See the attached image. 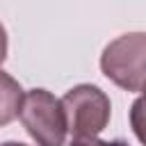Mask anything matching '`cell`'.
<instances>
[{
  "label": "cell",
  "mask_w": 146,
  "mask_h": 146,
  "mask_svg": "<svg viewBox=\"0 0 146 146\" xmlns=\"http://www.w3.org/2000/svg\"><path fill=\"white\" fill-rule=\"evenodd\" d=\"M100 71L125 91L146 84V32H128L110 41L100 55Z\"/></svg>",
  "instance_id": "cell-1"
},
{
  "label": "cell",
  "mask_w": 146,
  "mask_h": 146,
  "mask_svg": "<svg viewBox=\"0 0 146 146\" xmlns=\"http://www.w3.org/2000/svg\"><path fill=\"white\" fill-rule=\"evenodd\" d=\"M18 119L36 146H64L66 114L62 98H55L48 89H30L23 96Z\"/></svg>",
  "instance_id": "cell-2"
},
{
  "label": "cell",
  "mask_w": 146,
  "mask_h": 146,
  "mask_svg": "<svg viewBox=\"0 0 146 146\" xmlns=\"http://www.w3.org/2000/svg\"><path fill=\"white\" fill-rule=\"evenodd\" d=\"M62 107L66 114V128L73 139L98 137L107 128L112 114L107 94L96 84H78L68 89L62 98Z\"/></svg>",
  "instance_id": "cell-3"
},
{
  "label": "cell",
  "mask_w": 146,
  "mask_h": 146,
  "mask_svg": "<svg viewBox=\"0 0 146 146\" xmlns=\"http://www.w3.org/2000/svg\"><path fill=\"white\" fill-rule=\"evenodd\" d=\"M23 96L25 94H23L18 80H14L9 73H5L0 68V125H7L18 116Z\"/></svg>",
  "instance_id": "cell-4"
},
{
  "label": "cell",
  "mask_w": 146,
  "mask_h": 146,
  "mask_svg": "<svg viewBox=\"0 0 146 146\" xmlns=\"http://www.w3.org/2000/svg\"><path fill=\"white\" fill-rule=\"evenodd\" d=\"M68 146H130L125 139H112V141H105V139H98V137H91V139H71Z\"/></svg>",
  "instance_id": "cell-5"
},
{
  "label": "cell",
  "mask_w": 146,
  "mask_h": 146,
  "mask_svg": "<svg viewBox=\"0 0 146 146\" xmlns=\"http://www.w3.org/2000/svg\"><path fill=\"white\" fill-rule=\"evenodd\" d=\"M7 48H9V41H7V30H5V25L0 23V64L7 59Z\"/></svg>",
  "instance_id": "cell-6"
},
{
  "label": "cell",
  "mask_w": 146,
  "mask_h": 146,
  "mask_svg": "<svg viewBox=\"0 0 146 146\" xmlns=\"http://www.w3.org/2000/svg\"><path fill=\"white\" fill-rule=\"evenodd\" d=\"M0 146H27V144H23V141H2Z\"/></svg>",
  "instance_id": "cell-7"
},
{
  "label": "cell",
  "mask_w": 146,
  "mask_h": 146,
  "mask_svg": "<svg viewBox=\"0 0 146 146\" xmlns=\"http://www.w3.org/2000/svg\"><path fill=\"white\" fill-rule=\"evenodd\" d=\"M141 96H144V98H146V84H144V87H141Z\"/></svg>",
  "instance_id": "cell-8"
}]
</instances>
